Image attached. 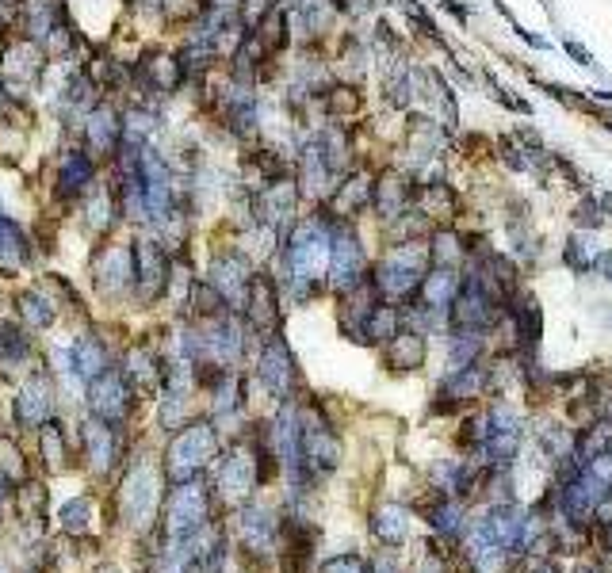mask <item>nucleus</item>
Listing matches in <instances>:
<instances>
[{"mask_svg":"<svg viewBox=\"0 0 612 573\" xmlns=\"http://www.w3.org/2000/svg\"><path fill=\"white\" fill-rule=\"evenodd\" d=\"M433 268V253H429V237H414V241H391L383 245V253L372 260V283L383 302L394 306H410L421 291V283Z\"/></svg>","mask_w":612,"mask_h":573,"instance_id":"nucleus-1","label":"nucleus"},{"mask_svg":"<svg viewBox=\"0 0 612 573\" xmlns=\"http://www.w3.org/2000/svg\"><path fill=\"white\" fill-rule=\"evenodd\" d=\"M372 272V256L364 249V237H360V222L341 218L333 222V256H329V272L326 287L329 295H349L352 287H360Z\"/></svg>","mask_w":612,"mask_h":573,"instance_id":"nucleus-2","label":"nucleus"},{"mask_svg":"<svg viewBox=\"0 0 612 573\" xmlns=\"http://www.w3.org/2000/svg\"><path fill=\"white\" fill-rule=\"evenodd\" d=\"M421 176L410 169H402L398 161H383L375 169V191H372V218L379 226L394 222L398 214H406L414 207Z\"/></svg>","mask_w":612,"mask_h":573,"instance_id":"nucleus-3","label":"nucleus"},{"mask_svg":"<svg viewBox=\"0 0 612 573\" xmlns=\"http://www.w3.org/2000/svg\"><path fill=\"white\" fill-rule=\"evenodd\" d=\"M295 184H299V195L303 203H314V207H326L333 188L341 184L333 169H329L326 153H322V142L314 130H306L295 146Z\"/></svg>","mask_w":612,"mask_h":573,"instance_id":"nucleus-4","label":"nucleus"},{"mask_svg":"<svg viewBox=\"0 0 612 573\" xmlns=\"http://www.w3.org/2000/svg\"><path fill=\"white\" fill-rule=\"evenodd\" d=\"M490 386H494V371L482 367V360L467 363V367H448L437 386V398H433V413L448 417V413H459V409H471L479 398H486Z\"/></svg>","mask_w":612,"mask_h":573,"instance_id":"nucleus-5","label":"nucleus"},{"mask_svg":"<svg viewBox=\"0 0 612 573\" xmlns=\"http://www.w3.org/2000/svg\"><path fill=\"white\" fill-rule=\"evenodd\" d=\"M299 421H303V451L310 474H333L341 467V436L329 425L326 409L314 402L299 413Z\"/></svg>","mask_w":612,"mask_h":573,"instance_id":"nucleus-6","label":"nucleus"},{"mask_svg":"<svg viewBox=\"0 0 612 573\" xmlns=\"http://www.w3.org/2000/svg\"><path fill=\"white\" fill-rule=\"evenodd\" d=\"M253 260L241 253V249H226L211 260V272H207V283L226 298V306L234 314H245V302H249V283H253Z\"/></svg>","mask_w":612,"mask_h":573,"instance_id":"nucleus-7","label":"nucleus"},{"mask_svg":"<svg viewBox=\"0 0 612 573\" xmlns=\"http://www.w3.org/2000/svg\"><path fill=\"white\" fill-rule=\"evenodd\" d=\"M134 272H138V295L153 302V298H161L169 291V283H173V256L169 249L161 245V237H138L134 241Z\"/></svg>","mask_w":612,"mask_h":573,"instance_id":"nucleus-8","label":"nucleus"},{"mask_svg":"<svg viewBox=\"0 0 612 573\" xmlns=\"http://www.w3.org/2000/svg\"><path fill=\"white\" fill-rule=\"evenodd\" d=\"M245 318H249V329L261 333L264 340L280 333V321H284V287L276 283L272 272H253Z\"/></svg>","mask_w":612,"mask_h":573,"instance_id":"nucleus-9","label":"nucleus"},{"mask_svg":"<svg viewBox=\"0 0 612 573\" xmlns=\"http://www.w3.org/2000/svg\"><path fill=\"white\" fill-rule=\"evenodd\" d=\"M257 379H261V386L276 402H291V394L299 386V363H295V356H291V348H287V340L280 333L264 340V352L261 360H257Z\"/></svg>","mask_w":612,"mask_h":573,"instance_id":"nucleus-10","label":"nucleus"},{"mask_svg":"<svg viewBox=\"0 0 612 573\" xmlns=\"http://www.w3.org/2000/svg\"><path fill=\"white\" fill-rule=\"evenodd\" d=\"M219 451V436L211 425H188L169 447V470L173 478H192L199 470L207 467Z\"/></svg>","mask_w":612,"mask_h":573,"instance_id":"nucleus-11","label":"nucleus"},{"mask_svg":"<svg viewBox=\"0 0 612 573\" xmlns=\"http://www.w3.org/2000/svg\"><path fill=\"white\" fill-rule=\"evenodd\" d=\"M372 191H375V165H356L349 176H341V184L329 195V211L341 214V218H352L360 222L364 214H372Z\"/></svg>","mask_w":612,"mask_h":573,"instance_id":"nucleus-12","label":"nucleus"},{"mask_svg":"<svg viewBox=\"0 0 612 573\" xmlns=\"http://www.w3.org/2000/svg\"><path fill=\"white\" fill-rule=\"evenodd\" d=\"M414 207L421 214H429L433 222H463L467 218V199H463V191L444 176V180H421V188H417V199Z\"/></svg>","mask_w":612,"mask_h":573,"instance_id":"nucleus-13","label":"nucleus"},{"mask_svg":"<svg viewBox=\"0 0 612 573\" xmlns=\"http://www.w3.org/2000/svg\"><path fill=\"white\" fill-rule=\"evenodd\" d=\"M425 360H429V340H425V333L410 329V325H402L383 344V363L391 367L394 375H414V371L425 367Z\"/></svg>","mask_w":612,"mask_h":573,"instance_id":"nucleus-14","label":"nucleus"},{"mask_svg":"<svg viewBox=\"0 0 612 573\" xmlns=\"http://www.w3.org/2000/svg\"><path fill=\"white\" fill-rule=\"evenodd\" d=\"M337 54H333V65H337V81H352V85H364L368 81V69H372V50H368V39L360 31H337Z\"/></svg>","mask_w":612,"mask_h":573,"instance_id":"nucleus-15","label":"nucleus"},{"mask_svg":"<svg viewBox=\"0 0 612 573\" xmlns=\"http://www.w3.org/2000/svg\"><path fill=\"white\" fill-rule=\"evenodd\" d=\"M96 283L104 291H123V287H134L138 283V272H134V245H111L96 256Z\"/></svg>","mask_w":612,"mask_h":573,"instance_id":"nucleus-16","label":"nucleus"},{"mask_svg":"<svg viewBox=\"0 0 612 573\" xmlns=\"http://www.w3.org/2000/svg\"><path fill=\"white\" fill-rule=\"evenodd\" d=\"M261 478L257 470V451L253 447H234L226 459H222V470H219V489H226V497H245L253 482Z\"/></svg>","mask_w":612,"mask_h":573,"instance_id":"nucleus-17","label":"nucleus"},{"mask_svg":"<svg viewBox=\"0 0 612 573\" xmlns=\"http://www.w3.org/2000/svg\"><path fill=\"white\" fill-rule=\"evenodd\" d=\"M429 253H433V264L440 268H463L467 264V253H471V241H467V230L456 226V222H440L429 230Z\"/></svg>","mask_w":612,"mask_h":573,"instance_id":"nucleus-18","label":"nucleus"},{"mask_svg":"<svg viewBox=\"0 0 612 573\" xmlns=\"http://www.w3.org/2000/svg\"><path fill=\"white\" fill-rule=\"evenodd\" d=\"M459 283H463V268H440V264H433L425 283H421V291H417V302H425L433 310H452V302L459 295Z\"/></svg>","mask_w":612,"mask_h":573,"instance_id":"nucleus-19","label":"nucleus"},{"mask_svg":"<svg viewBox=\"0 0 612 573\" xmlns=\"http://www.w3.org/2000/svg\"><path fill=\"white\" fill-rule=\"evenodd\" d=\"M39 69H43L39 50L31 43H16V46H8V54H4V62H0V77H4V85L20 92V88H31V81L39 77Z\"/></svg>","mask_w":612,"mask_h":573,"instance_id":"nucleus-20","label":"nucleus"},{"mask_svg":"<svg viewBox=\"0 0 612 573\" xmlns=\"http://www.w3.org/2000/svg\"><path fill=\"white\" fill-rule=\"evenodd\" d=\"M85 134H88V142H92L96 153H111V149L123 146V115L108 104H96L92 111H88Z\"/></svg>","mask_w":612,"mask_h":573,"instance_id":"nucleus-21","label":"nucleus"},{"mask_svg":"<svg viewBox=\"0 0 612 573\" xmlns=\"http://www.w3.org/2000/svg\"><path fill=\"white\" fill-rule=\"evenodd\" d=\"M372 535L387 547H398L410 539V509L398 505V501H387V505H375L372 509Z\"/></svg>","mask_w":612,"mask_h":573,"instance_id":"nucleus-22","label":"nucleus"},{"mask_svg":"<svg viewBox=\"0 0 612 573\" xmlns=\"http://www.w3.org/2000/svg\"><path fill=\"white\" fill-rule=\"evenodd\" d=\"M207 520V493L203 486L188 482L173 493V531H188V528H199Z\"/></svg>","mask_w":612,"mask_h":573,"instance_id":"nucleus-23","label":"nucleus"},{"mask_svg":"<svg viewBox=\"0 0 612 573\" xmlns=\"http://www.w3.org/2000/svg\"><path fill=\"white\" fill-rule=\"evenodd\" d=\"M92 180H96L92 157L81 153V149H69L66 157H62V172H58V191L66 199H73V195H81L85 188H92Z\"/></svg>","mask_w":612,"mask_h":573,"instance_id":"nucleus-24","label":"nucleus"},{"mask_svg":"<svg viewBox=\"0 0 612 573\" xmlns=\"http://www.w3.org/2000/svg\"><path fill=\"white\" fill-rule=\"evenodd\" d=\"M597 256H601V249H597V237H593L590 230H574V234L567 237V245H563L559 260H563V268H567V272H574V276H586V272H593V268H597Z\"/></svg>","mask_w":612,"mask_h":573,"instance_id":"nucleus-25","label":"nucleus"},{"mask_svg":"<svg viewBox=\"0 0 612 573\" xmlns=\"http://www.w3.org/2000/svg\"><path fill=\"white\" fill-rule=\"evenodd\" d=\"M92 405H96V413L100 417H111V421H119L123 413H127V382L123 375H104V379L96 382V390H92Z\"/></svg>","mask_w":612,"mask_h":573,"instance_id":"nucleus-26","label":"nucleus"},{"mask_svg":"<svg viewBox=\"0 0 612 573\" xmlns=\"http://www.w3.org/2000/svg\"><path fill=\"white\" fill-rule=\"evenodd\" d=\"M486 337L479 329H452L448 333V367H467V363H479L486 352Z\"/></svg>","mask_w":612,"mask_h":573,"instance_id":"nucleus-27","label":"nucleus"},{"mask_svg":"<svg viewBox=\"0 0 612 573\" xmlns=\"http://www.w3.org/2000/svg\"><path fill=\"white\" fill-rule=\"evenodd\" d=\"M406 325V314H402V306H394V302H383L379 298V306L372 310V321H368V344H387V340L398 333Z\"/></svg>","mask_w":612,"mask_h":573,"instance_id":"nucleus-28","label":"nucleus"},{"mask_svg":"<svg viewBox=\"0 0 612 573\" xmlns=\"http://www.w3.org/2000/svg\"><path fill=\"white\" fill-rule=\"evenodd\" d=\"M612 451V421L609 417H597L590 425L582 428V436H578V455H582V463H590L597 455H605Z\"/></svg>","mask_w":612,"mask_h":573,"instance_id":"nucleus-29","label":"nucleus"},{"mask_svg":"<svg viewBox=\"0 0 612 573\" xmlns=\"http://www.w3.org/2000/svg\"><path fill=\"white\" fill-rule=\"evenodd\" d=\"M119 214H123V207H119V195L115 191L92 188V203H88V226L92 230H108Z\"/></svg>","mask_w":612,"mask_h":573,"instance_id":"nucleus-30","label":"nucleus"},{"mask_svg":"<svg viewBox=\"0 0 612 573\" xmlns=\"http://www.w3.org/2000/svg\"><path fill=\"white\" fill-rule=\"evenodd\" d=\"M494 157H498L509 172H517V176H521V172H532V161H528L525 146H521L513 134H498V138H494Z\"/></svg>","mask_w":612,"mask_h":573,"instance_id":"nucleus-31","label":"nucleus"},{"mask_svg":"<svg viewBox=\"0 0 612 573\" xmlns=\"http://www.w3.org/2000/svg\"><path fill=\"white\" fill-rule=\"evenodd\" d=\"M574 230H590V234H597L601 226H605V211H601V199L593 195V191H586V195H578V203H574Z\"/></svg>","mask_w":612,"mask_h":573,"instance_id":"nucleus-32","label":"nucleus"},{"mask_svg":"<svg viewBox=\"0 0 612 573\" xmlns=\"http://www.w3.org/2000/svg\"><path fill=\"white\" fill-rule=\"evenodd\" d=\"M23 260V234L16 230V222H8L4 214H0V268H16Z\"/></svg>","mask_w":612,"mask_h":573,"instance_id":"nucleus-33","label":"nucleus"},{"mask_svg":"<svg viewBox=\"0 0 612 573\" xmlns=\"http://www.w3.org/2000/svg\"><path fill=\"white\" fill-rule=\"evenodd\" d=\"M77 371L81 375H104V348H100V340H77Z\"/></svg>","mask_w":612,"mask_h":573,"instance_id":"nucleus-34","label":"nucleus"},{"mask_svg":"<svg viewBox=\"0 0 612 573\" xmlns=\"http://www.w3.org/2000/svg\"><path fill=\"white\" fill-rule=\"evenodd\" d=\"M482 81L490 85V96H494V100H498L505 111H513V115H525V119H532V104H528V100H521V96H513V88H505L502 81H494V73H482Z\"/></svg>","mask_w":612,"mask_h":573,"instance_id":"nucleus-35","label":"nucleus"},{"mask_svg":"<svg viewBox=\"0 0 612 573\" xmlns=\"http://www.w3.org/2000/svg\"><path fill=\"white\" fill-rule=\"evenodd\" d=\"M322 573H375L372 562H364L360 554H337V558H329Z\"/></svg>","mask_w":612,"mask_h":573,"instance_id":"nucleus-36","label":"nucleus"},{"mask_svg":"<svg viewBox=\"0 0 612 573\" xmlns=\"http://www.w3.org/2000/svg\"><path fill=\"white\" fill-rule=\"evenodd\" d=\"M563 54H567L574 65H586V69H597V62H593V54L586 50V46L578 43V39H563ZM601 73V69H597Z\"/></svg>","mask_w":612,"mask_h":573,"instance_id":"nucleus-37","label":"nucleus"},{"mask_svg":"<svg viewBox=\"0 0 612 573\" xmlns=\"http://www.w3.org/2000/svg\"><path fill=\"white\" fill-rule=\"evenodd\" d=\"M46 302L39 295H23V314L35 321V325H46V321L54 318V310H43Z\"/></svg>","mask_w":612,"mask_h":573,"instance_id":"nucleus-38","label":"nucleus"},{"mask_svg":"<svg viewBox=\"0 0 612 573\" xmlns=\"http://www.w3.org/2000/svg\"><path fill=\"white\" fill-rule=\"evenodd\" d=\"M437 8H444V12H448L459 27H467V23H471V8H467V4H459V0H437Z\"/></svg>","mask_w":612,"mask_h":573,"instance_id":"nucleus-39","label":"nucleus"},{"mask_svg":"<svg viewBox=\"0 0 612 573\" xmlns=\"http://www.w3.org/2000/svg\"><path fill=\"white\" fill-rule=\"evenodd\" d=\"M521 573H559V566L551 562V558H540V554H528L525 570Z\"/></svg>","mask_w":612,"mask_h":573,"instance_id":"nucleus-40","label":"nucleus"},{"mask_svg":"<svg viewBox=\"0 0 612 573\" xmlns=\"http://www.w3.org/2000/svg\"><path fill=\"white\" fill-rule=\"evenodd\" d=\"M590 115L612 134V107H601V104H593V100H590Z\"/></svg>","mask_w":612,"mask_h":573,"instance_id":"nucleus-41","label":"nucleus"},{"mask_svg":"<svg viewBox=\"0 0 612 573\" xmlns=\"http://www.w3.org/2000/svg\"><path fill=\"white\" fill-rule=\"evenodd\" d=\"M586 96H590L593 104H601V107H612V92H609V88H590V92H586Z\"/></svg>","mask_w":612,"mask_h":573,"instance_id":"nucleus-42","label":"nucleus"},{"mask_svg":"<svg viewBox=\"0 0 612 573\" xmlns=\"http://www.w3.org/2000/svg\"><path fill=\"white\" fill-rule=\"evenodd\" d=\"M372 570H375V573H402V570H398V566L391 562V558H375Z\"/></svg>","mask_w":612,"mask_h":573,"instance_id":"nucleus-43","label":"nucleus"},{"mask_svg":"<svg viewBox=\"0 0 612 573\" xmlns=\"http://www.w3.org/2000/svg\"><path fill=\"white\" fill-rule=\"evenodd\" d=\"M387 4H394V0H360V12H383Z\"/></svg>","mask_w":612,"mask_h":573,"instance_id":"nucleus-44","label":"nucleus"},{"mask_svg":"<svg viewBox=\"0 0 612 573\" xmlns=\"http://www.w3.org/2000/svg\"><path fill=\"white\" fill-rule=\"evenodd\" d=\"M597 199H601V211H605V222H612V191H601Z\"/></svg>","mask_w":612,"mask_h":573,"instance_id":"nucleus-45","label":"nucleus"},{"mask_svg":"<svg viewBox=\"0 0 612 573\" xmlns=\"http://www.w3.org/2000/svg\"><path fill=\"white\" fill-rule=\"evenodd\" d=\"M574 573H605V570H601L597 562H582V566H578V570H574Z\"/></svg>","mask_w":612,"mask_h":573,"instance_id":"nucleus-46","label":"nucleus"}]
</instances>
